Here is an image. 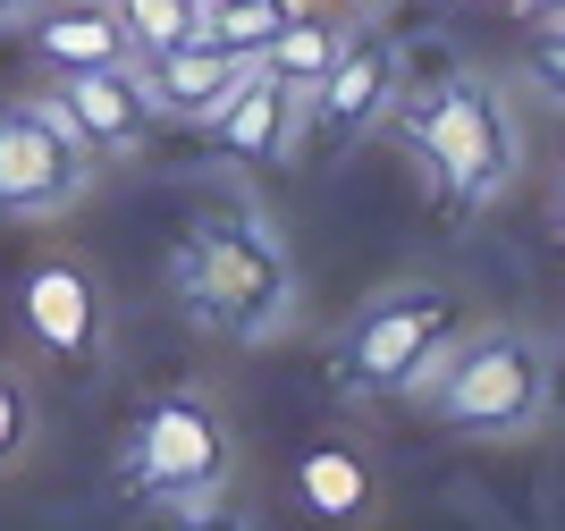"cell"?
<instances>
[{"label":"cell","instance_id":"cell-13","mask_svg":"<svg viewBox=\"0 0 565 531\" xmlns=\"http://www.w3.org/2000/svg\"><path fill=\"white\" fill-rule=\"evenodd\" d=\"M347 34H354V25H347V18H330V9H296V18H287L270 43H262V68L287 76L296 93H312L321 76H330V60L347 51Z\"/></svg>","mask_w":565,"mask_h":531},{"label":"cell","instance_id":"cell-21","mask_svg":"<svg viewBox=\"0 0 565 531\" xmlns=\"http://www.w3.org/2000/svg\"><path fill=\"white\" fill-rule=\"evenodd\" d=\"M515 9H523V18H532V25H548V18H565V0H515Z\"/></svg>","mask_w":565,"mask_h":531},{"label":"cell","instance_id":"cell-19","mask_svg":"<svg viewBox=\"0 0 565 531\" xmlns=\"http://www.w3.org/2000/svg\"><path fill=\"white\" fill-rule=\"evenodd\" d=\"M532 85H541L548 102H565V18H548L541 43H532Z\"/></svg>","mask_w":565,"mask_h":531},{"label":"cell","instance_id":"cell-7","mask_svg":"<svg viewBox=\"0 0 565 531\" xmlns=\"http://www.w3.org/2000/svg\"><path fill=\"white\" fill-rule=\"evenodd\" d=\"M18 329H25V347L43 354L51 371H68V380H94L118 347L110 287L94 278V262L60 254V245H43L18 270Z\"/></svg>","mask_w":565,"mask_h":531},{"label":"cell","instance_id":"cell-15","mask_svg":"<svg viewBox=\"0 0 565 531\" xmlns=\"http://www.w3.org/2000/svg\"><path fill=\"white\" fill-rule=\"evenodd\" d=\"M43 439V396H34V371L18 354H0V481H18L25 456Z\"/></svg>","mask_w":565,"mask_h":531},{"label":"cell","instance_id":"cell-4","mask_svg":"<svg viewBox=\"0 0 565 531\" xmlns=\"http://www.w3.org/2000/svg\"><path fill=\"white\" fill-rule=\"evenodd\" d=\"M236 481V422L203 380H169L136 405L118 439V489L136 507H203Z\"/></svg>","mask_w":565,"mask_h":531},{"label":"cell","instance_id":"cell-10","mask_svg":"<svg viewBox=\"0 0 565 531\" xmlns=\"http://www.w3.org/2000/svg\"><path fill=\"white\" fill-rule=\"evenodd\" d=\"M194 136L212 144L220 161H245V169H279V161H296L305 152V93L287 85V76H270L254 60V68L236 76V93L220 102Z\"/></svg>","mask_w":565,"mask_h":531},{"label":"cell","instance_id":"cell-18","mask_svg":"<svg viewBox=\"0 0 565 531\" xmlns=\"http://www.w3.org/2000/svg\"><path fill=\"white\" fill-rule=\"evenodd\" d=\"M136 531H262L254 514H236L228 498H203V507H143Z\"/></svg>","mask_w":565,"mask_h":531},{"label":"cell","instance_id":"cell-3","mask_svg":"<svg viewBox=\"0 0 565 531\" xmlns=\"http://www.w3.org/2000/svg\"><path fill=\"white\" fill-rule=\"evenodd\" d=\"M388 118H397V136L414 144V161L430 169V185H439L448 211H490L523 169L515 102H507L481 68H465V76H448V85L397 102Z\"/></svg>","mask_w":565,"mask_h":531},{"label":"cell","instance_id":"cell-5","mask_svg":"<svg viewBox=\"0 0 565 531\" xmlns=\"http://www.w3.org/2000/svg\"><path fill=\"white\" fill-rule=\"evenodd\" d=\"M414 405H423L430 422L465 431V439H523V431L548 414V347L515 321L472 329V338L448 347L439 380H430Z\"/></svg>","mask_w":565,"mask_h":531},{"label":"cell","instance_id":"cell-8","mask_svg":"<svg viewBox=\"0 0 565 531\" xmlns=\"http://www.w3.org/2000/svg\"><path fill=\"white\" fill-rule=\"evenodd\" d=\"M397 85H405V60L380 25H354L347 51L330 60V76L305 93V144H363L380 118L397 110Z\"/></svg>","mask_w":565,"mask_h":531},{"label":"cell","instance_id":"cell-11","mask_svg":"<svg viewBox=\"0 0 565 531\" xmlns=\"http://www.w3.org/2000/svg\"><path fill=\"white\" fill-rule=\"evenodd\" d=\"M245 68H254V51H228V43H212V34H186V43H169V51H152V60H136L143 93H152V110L178 118V127H203V118L236 93V76H245Z\"/></svg>","mask_w":565,"mask_h":531},{"label":"cell","instance_id":"cell-20","mask_svg":"<svg viewBox=\"0 0 565 531\" xmlns=\"http://www.w3.org/2000/svg\"><path fill=\"white\" fill-rule=\"evenodd\" d=\"M34 9H43V0H0V34H9V25H25Z\"/></svg>","mask_w":565,"mask_h":531},{"label":"cell","instance_id":"cell-12","mask_svg":"<svg viewBox=\"0 0 565 531\" xmlns=\"http://www.w3.org/2000/svg\"><path fill=\"white\" fill-rule=\"evenodd\" d=\"M25 43H34V60H43L51 76L136 60V51H127V25L110 18V0H43V9L25 18Z\"/></svg>","mask_w":565,"mask_h":531},{"label":"cell","instance_id":"cell-16","mask_svg":"<svg viewBox=\"0 0 565 531\" xmlns=\"http://www.w3.org/2000/svg\"><path fill=\"white\" fill-rule=\"evenodd\" d=\"M110 18L127 25V51H136V60H152V51L203 34V0H110Z\"/></svg>","mask_w":565,"mask_h":531},{"label":"cell","instance_id":"cell-9","mask_svg":"<svg viewBox=\"0 0 565 531\" xmlns=\"http://www.w3.org/2000/svg\"><path fill=\"white\" fill-rule=\"evenodd\" d=\"M51 102L68 110V127L85 136V152H94L102 169L143 161V152H152V127H161V110H152V93H143L136 60H118V68L51 76Z\"/></svg>","mask_w":565,"mask_h":531},{"label":"cell","instance_id":"cell-2","mask_svg":"<svg viewBox=\"0 0 565 531\" xmlns=\"http://www.w3.org/2000/svg\"><path fill=\"white\" fill-rule=\"evenodd\" d=\"M456 338H465V304L439 278H397L347 312V329L330 338V380L347 405H414Z\"/></svg>","mask_w":565,"mask_h":531},{"label":"cell","instance_id":"cell-17","mask_svg":"<svg viewBox=\"0 0 565 531\" xmlns=\"http://www.w3.org/2000/svg\"><path fill=\"white\" fill-rule=\"evenodd\" d=\"M296 9H312V0H203V34L262 60V43H270V34H279Z\"/></svg>","mask_w":565,"mask_h":531},{"label":"cell","instance_id":"cell-1","mask_svg":"<svg viewBox=\"0 0 565 531\" xmlns=\"http://www.w3.org/2000/svg\"><path fill=\"white\" fill-rule=\"evenodd\" d=\"M169 304L228 347H279L305 321V270L270 211L245 194H220L169 245Z\"/></svg>","mask_w":565,"mask_h":531},{"label":"cell","instance_id":"cell-6","mask_svg":"<svg viewBox=\"0 0 565 531\" xmlns=\"http://www.w3.org/2000/svg\"><path fill=\"white\" fill-rule=\"evenodd\" d=\"M102 161L68 127V110L51 93H9L0 102V220L18 229H60L85 194H94Z\"/></svg>","mask_w":565,"mask_h":531},{"label":"cell","instance_id":"cell-14","mask_svg":"<svg viewBox=\"0 0 565 531\" xmlns=\"http://www.w3.org/2000/svg\"><path fill=\"white\" fill-rule=\"evenodd\" d=\"M296 489H305V507L330 514V523H354V514L372 507V472H363L347 447H312V456L296 464Z\"/></svg>","mask_w":565,"mask_h":531}]
</instances>
